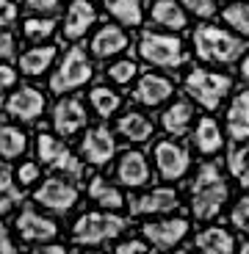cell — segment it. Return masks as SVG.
Returning a JSON list of instances; mask_svg holds the SVG:
<instances>
[{"label":"cell","instance_id":"6da1fadb","mask_svg":"<svg viewBox=\"0 0 249 254\" xmlns=\"http://www.w3.org/2000/svg\"><path fill=\"white\" fill-rule=\"evenodd\" d=\"M191 45L197 58H202L205 64H236L247 56V39L236 36V33L224 31L219 25H197V31L191 33Z\"/></svg>","mask_w":249,"mask_h":254},{"label":"cell","instance_id":"7a4b0ae2","mask_svg":"<svg viewBox=\"0 0 249 254\" xmlns=\"http://www.w3.org/2000/svg\"><path fill=\"white\" fill-rule=\"evenodd\" d=\"M230 199V185L219 172L216 163H202L197 169V177L191 183V213L199 221L219 216L222 207Z\"/></svg>","mask_w":249,"mask_h":254},{"label":"cell","instance_id":"3957f363","mask_svg":"<svg viewBox=\"0 0 249 254\" xmlns=\"http://www.w3.org/2000/svg\"><path fill=\"white\" fill-rule=\"evenodd\" d=\"M183 91L188 94V100L202 105L205 111H216V108H222V102L227 100V94L233 91V77L224 75V72L194 66V69L183 77Z\"/></svg>","mask_w":249,"mask_h":254},{"label":"cell","instance_id":"277c9868","mask_svg":"<svg viewBox=\"0 0 249 254\" xmlns=\"http://www.w3.org/2000/svg\"><path fill=\"white\" fill-rule=\"evenodd\" d=\"M136 50H139L141 61H147L150 66H158V69H180L188 61V50H185L183 39L174 33L141 31Z\"/></svg>","mask_w":249,"mask_h":254},{"label":"cell","instance_id":"5b68a950","mask_svg":"<svg viewBox=\"0 0 249 254\" xmlns=\"http://www.w3.org/2000/svg\"><path fill=\"white\" fill-rule=\"evenodd\" d=\"M94 77V61H91V50H86L83 45H72L67 50V56L61 58L58 69L50 77V91L58 97L70 94L75 89H83L86 83Z\"/></svg>","mask_w":249,"mask_h":254},{"label":"cell","instance_id":"8992f818","mask_svg":"<svg viewBox=\"0 0 249 254\" xmlns=\"http://www.w3.org/2000/svg\"><path fill=\"white\" fill-rule=\"evenodd\" d=\"M36 155L45 166H50L56 172H64L67 177H72V180H81L83 174H86L83 160L78 158L61 138H56L53 133H39L36 135Z\"/></svg>","mask_w":249,"mask_h":254},{"label":"cell","instance_id":"52a82bcc","mask_svg":"<svg viewBox=\"0 0 249 254\" xmlns=\"http://www.w3.org/2000/svg\"><path fill=\"white\" fill-rule=\"evenodd\" d=\"M125 218L114 216V213H86L75 221L72 227V241L81 246H94V243L111 241L125 229Z\"/></svg>","mask_w":249,"mask_h":254},{"label":"cell","instance_id":"ba28073f","mask_svg":"<svg viewBox=\"0 0 249 254\" xmlns=\"http://www.w3.org/2000/svg\"><path fill=\"white\" fill-rule=\"evenodd\" d=\"M153 158H155V169H158L161 180L166 183H174V180L185 177V172L191 169V155L180 141H158L153 149Z\"/></svg>","mask_w":249,"mask_h":254},{"label":"cell","instance_id":"9c48e42d","mask_svg":"<svg viewBox=\"0 0 249 254\" xmlns=\"http://www.w3.org/2000/svg\"><path fill=\"white\" fill-rule=\"evenodd\" d=\"M86 125H89V114L78 97H61L53 105V130L58 135H64V138L78 135L86 130Z\"/></svg>","mask_w":249,"mask_h":254},{"label":"cell","instance_id":"30bf717a","mask_svg":"<svg viewBox=\"0 0 249 254\" xmlns=\"http://www.w3.org/2000/svg\"><path fill=\"white\" fill-rule=\"evenodd\" d=\"M133 102L144 105V108H161L164 102H169L174 97V83L166 75L158 72H144L133 86Z\"/></svg>","mask_w":249,"mask_h":254},{"label":"cell","instance_id":"8fae6325","mask_svg":"<svg viewBox=\"0 0 249 254\" xmlns=\"http://www.w3.org/2000/svg\"><path fill=\"white\" fill-rule=\"evenodd\" d=\"M81 155H83V160L91 163V166H108L116 155L114 130L105 127V125L86 130V135H83V141H81Z\"/></svg>","mask_w":249,"mask_h":254},{"label":"cell","instance_id":"7c38bea8","mask_svg":"<svg viewBox=\"0 0 249 254\" xmlns=\"http://www.w3.org/2000/svg\"><path fill=\"white\" fill-rule=\"evenodd\" d=\"M78 188L72 183H67V180H58V177H50L45 180V183L39 185V190L33 193V199H36L42 207L53 210V213H70L72 207L78 204Z\"/></svg>","mask_w":249,"mask_h":254},{"label":"cell","instance_id":"4fadbf2b","mask_svg":"<svg viewBox=\"0 0 249 254\" xmlns=\"http://www.w3.org/2000/svg\"><path fill=\"white\" fill-rule=\"evenodd\" d=\"M45 108H47L45 94L39 89H33V86H19L6 100V114L17 122H36L45 114Z\"/></svg>","mask_w":249,"mask_h":254},{"label":"cell","instance_id":"5bb4252c","mask_svg":"<svg viewBox=\"0 0 249 254\" xmlns=\"http://www.w3.org/2000/svg\"><path fill=\"white\" fill-rule=\"evenodd\" d=\"M130 45V36L128 31H125V25H119V22H114V25H105L100 28V31L91 36V56L100 58V61H108V58H116L119 53H125Z\"/></svg>","mask_w":249,"mask_h":254},{"label":"cell","instance_id":"9a60e30c","mask_svg":"<svg viewBox=\"0 0 249 254\" xmlns=\"http://www.w3.org/2000/svg\"><path fill=\"white\" fill-rule=\"evenodd\" d=\"M97 22V6L91 0H72L70 8H67V17H64V33L67 42H81L86 33L94 28Z\"/></svg>","mask_w":249,"mask_h":254},{"label":"cell","instance_id":"2e32d148","mask_svg":"<svg viewBox=\"0 0 249 254\" xmlns=\"http://www.w3.org/2000/svg\"><path fill=\"white\" fill-rule=\"evenodd\" d=\"M14 227H17V232L22 235V241H28V243H47L58 235L56 221L42 216V213H36V210H31V207H25L19 213Z\"/></svg>","mask_w":249,"mask_h":254},{"label":"cell","instance_id":"e0dca14e","mask_svg":"<svg viewBox=\"0 0 249 254\" xmlns=\"http://www.w3.org/2000/svg\"><path fill=\"white\" fill-rule=\"evenodd\" d=\"M144 241H150L158 249H172L188 235V221L185 218H164V221H153L141 227Z\"/></svg>","mask_w":249,"mask_h":254},{"label":"cell","instance_id":"ac0fdd59","mask_svg":"<svg viewBox=\"0 0 249 254\" xmlns=\"http://www.w3.org/2000/svg\"><path fill=\"white\" fill-rule=\"evenodd\" d=\"M224 125H227V138L241 144L249 141V89H241L233 94L227 114H224Z\"/></svg>","mask_w":249,"mask_h":254},{"label":"cell","instance_id":"d6986e66","mask_svg":"<svg viewBox=\"0 0 249 254\" xmlns=\"http://www.w3.org/2000/svg\"><path fill=\"white\" fill-rule=\"evenodd\" d=\"M177 204H180V196L174 188H153L144 196L130 202V213L133 216H161V213L174 210Z\"/></svg>","mask_w":249,"mask_h":254},{"label":"cell","instance_id":"ffe728a7","mask_svg":"<svg viewBox=\"0 0 249 254\" xmlns=\"http://www.w3.org/2000/svg\"><path fill=\"white\" fill-rule=\"evenodd\" d=\"M191 141L197 146V152L205 155V158H213L224 149V130L219 127V122L213 116H199L197 127L191 130Z\"/></svg>","mask_w":249,"mask_h":254},{"label":"cell","instance_id":"44dd1931","mask_svg":"<svg viewBox=\"0 0 249 254\" xmlns=\"http://www.w3.org/2000/svg\"><path fill=\"white\" fill-rule=\"evenodd\" d=\"M116 180L128 188H141V185L150 183V163L144 158V152H136L128 149L116 160Z\"/></svg>","mask_w":249,"mask_h":254},{"label":"cell","instance_id":"7402d4cb","mask_svg":"<svg viewBox=\"0 0 249 254\" xmlns=\"http://www.w3.org/2000/svg\"><path fill=\"white\" fill-rule=\"evenodd\" d=\"M194 125V105L188 100H174L169 108L161 114V127H164L166 135H188Z\"/></svg>","mask_w":249,"mask_h":254},{"label":"cell","instance_id":"603a6c76","mask_svg":"<svg viewBox=\"0 0 249 254\" xmlns=\"http://www.w3.org/2000/svg\"><path fill=\"white\" fill-rule=\"evenodd\" d=\"M116 133L122 138H128L130 144H144L155 135V122L144 116L141 111H125L116 122Z\"/></svg>","mask_w":249,"mask_h":254},{"label":"cell","instance_id":"cb8c5ba5","mask_svg":"<svg viewBox=\"0 0 249 254\" xmlns=\"http://www.w3.org/2000/svg\"><path fill=\"white\" fill-rule=\"evenodd\" d=\"M150 19H153L155 25L166 28V31L180 33L188 25V11L183 8L180 0H155L153 8H150Z\"/></svg>","mask_w":249,"mask_h":254},{"label":"cell","instance_id":"d4e9b609","mask_svg":"<svg viewBox=\"0 0 249 254\" xmlns=\"http://www.w3.org/2000/svg\"><path fill=\"white\" fill-rule=\"evenodd\" d=\"M56 56H58L56 45H45V42H42V45H33L31 50L22 53V56H19V61H17V66H19V72H22V75L39 77V75H45V72L53 66Z\"/></svg>","mask_w":249,"mask_h":254},{"label":"cell","instance_id":"484cf974","mask_svg":"<svg viewBox=\"0 0 249 254\" xmlns=\"http://www.w3.org/2000/svg\"><path fill=\"white\" fill-rule=\"evenodd\" d=\"M194 249H199L202 254H233L236 241L224 227H208L194 238Z\"/></svg>","mask_w":249,"mask_h":254},{"label":"cell","instance_id":"4316f807","mask_svg":"<svg viewBox=\"0 0 249 254\" xmlns=\"http://www.w3.org/2000/svg\"><path fill=\"white\" fill-rule=\"evenodd\" d=\"M102 6L125 28H141V22H144V6H141V0H102Z\"/></svg>","mask_w":249,"mask_h":254},{"label":"cell","instance_id":"83f0119b","mask_svg":"<svg viewBox=\"0 0 249 254\" xmlns=\"http://www.w3.org/2000/svg\"><path fill=\"white\" fill-rule=\"evenodd\" d=\"M89 105L100 119H108V116H114L122 108V94L116 89H111V86H94L89 91Z\"/></svg>","mask_w":249,"mask_h":254},{"label":"cell","instance_id":"f1b7e54d","mask_svg":"<svg viewBox=\"0 0 249 254\" xmlns=\"http://www.w3.org/2000/svg\"><path fill=\"white\" fill-rule=\"evenodd\" d=\"M89 199H94L97 204H102L105 210H119L125 204L122 190L114 183H108L105 177H91L89 183Z\"/></svg>","mask_w":249,"mask_h":254},{"label":"cell","instance_id":"f546056e","mask_svg":"<svg viewBox=\"0 0 249 254\" xmlns=\"http://www.w3.org/2000/svg\"><path fill=\"white\" fill-rule=\"evenodd\" d=\"M28 149V135L14 125H0V158H19Z\"/></svg>","mask_w":249,"mask_h":254},{"label":"cell","instance_id":"4dcf8cb0","mask_svg":"<svg viewBox=\"0 0 249 254\" xmlns=\"http://www.w3.org/2000/svg\"><path fill=\"white\" fill-rule=\"evenodd\" d=\"M227 172L238 185L249 188V141H241L227 152Z\"/></svg>","mask_w":249,"mask_h":254},{"label":"cell","instance_id":"1f68e13d","mask_svg":"<svg viewBox=\"0 0 249 254\" xmlns=\"http://www.w3.org/2000/svg\"><path fill=\"white\" fill-rule=\"evenodd\" d=\"M58 22L53 17H45V14H36V17H28L25 22H22V36L28 39V42H33V45H42V42H47V39L56 33Z\"/></svg>","mask_w":249,"mask_h":254},{"label":"cell","instance_id":"d6a6232c","mask_svg":"<svg viewBox=\"0 0 249 254\" xmlns=\"http://www.w3.org/2000/svg\"><path fill=\"white\" fill-rule=\"evenodd\" d=\"M222 19L227 22V28H233V31L238 33V36L249 39V3H244V0L230 3V6L222 11Z\"/></svg>","mask_w":249,"mask_h":254},{"label":"cell","instance_id":"836d02e7","mask_svg":"<svg viewBox=\"0 0 249 254\" xmlns=\"http://www.w3.org/2000/svg\"><path fill=\"white\" fill-rule=\"evenodd\" d=\"M105 75H108V80L114 86H130L136 80V75H139V64L133 58H116V61L108 64V72Z\"/></svg>","mask_w":249,"mask_h":254},{"label":"cell","instance_id":"e575fe53","mask_svg":"<svg viewBox=\"0 0 249 254\" xmlns=\"http://www.w3.org/2000/svg\"><path fill=\"white\" fill-rule=\"evenodd\" d=\"M19 199H22V190L14 183L11 172L8 169H0V216H6Z\"/></svg>","mask_w":249,"mask_h":254},{"label":"cell","instance_id":"d590c367","mask_svg":"<svg viewBox=\"0 0 249 254\" xmlns=\"http://www.w3.org/2000/svg\"><path fill=\"white\" fill-rule=\"evenodd\" d=\"M183 8L188 14H194L197 19H211L216 14V0H180Z\"/></svg>","mask_w":249,"mask_h":254},{"label":"cell","instance_id":"8d00e7d4","mask_svg":"<svg viewBox=\"0 0 249 254\" xmlns=\"http://www.w3.org/2000/svg\"><path fill=\"white\" fill-rule=\"evenodd\" d=\"M230 221H233V227H238L241 232H249V196H244L236 202V207H233V213H230Z\"/></svg>","mask_w":249,"mask_h":254},{"label":"cell","instance_id":"74e56055","mask_svg":"<svg viewBox=\"0 0 249 254\" xmlns=\"http://www.w3.org/2000/svg\"><path fill=\"white\" fill-rule=\"evenodd\" d=\"M39 174H42L39 163L25 160V163H19V169H17V183H19V185H33V183L39 180Z\"/></svg>","mask_w":249,"mask_h":254},{"label":"cell","instance_id":"f35d334b","mask_svg":"<svg viewBox=\"0 0 249 254\" xmlns=\"http://www.w3.org/2000/svg\"><path fill=\"white\" fill-rule=\"evenodd\" d=\"M58 6H61V0H25V8H31L36 14H45V17L56 14Z\"/></svg>","mask_w":249,"mask_h":254},{"label":"cell","instance_id":"ab89813d","mask_svg":"<svg viewBox=\"0 0 249 254\" xmlns=\"http://www.w3.org/2000/svg\"><path fill=\"white\" fill-rule=\"evenodd\" d=\"M17 17H19V11H17V6H14L11 0H0V28L14 25Z\"/></svg>","mask_w":249,"mask_h":254},{"label":"cell","instance_id":"60d3db41","mask_svg":"<svg viewBox=\"0 0 249 254\" xmlns=\"http://www.w3.org/2000/svg\"><path fill=\"white\" fill-rule=\"evenodd\" d=\"M14 83H17V69H14V66H8V64L0 61V91L11 89Z\"/></svg>","mask_w":249,"mask_h":254},{"label":"cell","instance_id":"b9f144b4","mask_svg":"<svg viewBox=\"0 0 249 254\" xmlns=\"http://www.w3.org/2000/svg\"><path fill=\"white\" fill-rule=\"evenodd\" d=\"M116 254H147V243L144 241H125L116 246Z\"/></svg>","mask_w":249,"mask_h":254},{"label":"cell","instance_id":"7bdbcfd3","mask_svg":"<svg viewBox=\"0 0 249 254\" xmlns=\"http://www.w3.org/2000/svg\"><path fill=\"white\" fill-rule=\"evenodd\" d=\"M14 56V36L8 31H0V61Z\"/></svg>","mask_w":249,"mask_h":254},{"label":"cell","instance_id":"ee69618b","mask_svg":"<svg viewBox=\"0 0 249 254\" xmlns=\"http://www.w3.org/2000/svg\"><path fill=\"white\" fill-rule=\"evenodd\" d=\"M0 254H17L11 238H8V229L3 227V224H0Z\"/></svg>","mask_w":249,"mask_h":254},{"label":"cell","instance_id":"f6af8a7d","mask_svg":"<svg viewBox=\"0 0 249 254\" xmlns=\"http://www.w3.org/2000/svg\"><path fill=\"white\" fill-rule=\"evenodd\" d=\"M33 254H67V249L64 246H45V249H39V252H33Z\"/></svg>","mask_w":249,"mask_h":254},{"label":"cell","instance_id":"bcb514c9","mask_svg":"<svg viewBox=\"0 0 249 254\" xmlns=\"http://www.w3.org/2000/svg\"><path fill=\"white\" fill-rule=\"evenodd\" d=\"M241 77H244V80L249 83V53H247V56L241 58Z\"/></svg>","mask_w":249,"mask_h":254},{"label":"cell","instance_id":"7dc6e473","mask_svg":"<svg viewBox=\"0 0 249 254\" xmlns=\"http://www.w3.org/2000/svg\"><path fill=\"white\" fill-rule=\"evenodd\" d=\"M241 254H249V243H244V246H241Z\"/></svg>","mask_w":249,"mask_h":254},{"label":"cell","instance_id":"c3c4849f","mask_svg":"<svg viewBox=\"0 0 249 254\" xmlns=\"http://www.w3.org/2000/svg\"><path fill=\"white\" fill-rule=\"evenodd\" d=\"M83 254H102V252H83Z\"/></svg>","mask_w":249,"mask_h":254},{"label":"cell","instance_id":"681fc988","mask_svg":"<svg viewBox=\"0 0 249 254\" xmlns=\"http://www.w3.org/2000/svg\"><path fill=\"white\" fill-rule=\"evenodd\" d=\"M177 254H191V252H177Z\"/></svg>","mask_w":249,"mask_h":254},{"label":"cell","instance_id":"f907efd6","mask_svg":"<svg viewBox=\"0 0 249 254\" xmlns=\"http://www.w3.org/2000/svg\"><path fill=\"white\" fill-rule=\"evenodd\" d=\"M233 3H236V0H233Z\"/></svg>","mask_w":249,"mask_h":254}]
</instances>
